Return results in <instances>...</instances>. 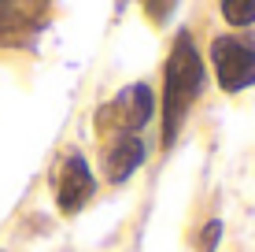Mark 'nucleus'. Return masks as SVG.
<instances>
[{"label": "nucleus", "instance_id": "20e7f679", "mask_svg": "<svg viewBox=\"0 0 255 252\" xmlns=\"http://www.w3.org/2000/svg\"><path fill=\"white\" fill-rule=\"evenodd\" d=\"M96 197V175L82 152H67L56 167V208L63 215H78Z\"/></svg>", "mask_w": 255, "mask_h": 252}, {"label": "nucleus", "instance_id": "7ed1b4c3", "mask_svg": "<svg viewBox=\"0 0 255 252\" xmlns=\"http://www.w3.org/2000/svg\"><path fill=\"white\" fill-rule=\"evenodd\" d=\"M152 108H155L152 85L133 82V85H126L122 93H115V97H111L100 111H96V130H100V137L137 134V130L148 126V119H152Z\"/></svg>", "mask_w": 255, "mask_h": 252}, {"label": "nucleus", "instance_id": "423d86ee", "mask_svg": "<svg viewBox=\"0 0 255 252\" xmlns=\"http://www.w3.org/2000/svg\"><path fill=\"white\" fill-rule=\"evenodd\" d=\"M222 15H226L230 26H241V30H244V26L255 22V0H226Z\"/></svg>", "mask_w": 255, "mask_h": 252}, {"label": "nucleus", "instance_id": "0eeeda50", "mask_svg": "<svg viewBox=\"0 0 255 252\" xmlns=\"http://www.w3.org/2000/svg\"><path fill=\"white\" fill-rule=\"evenodd\" d=\"M218 238H222V223H218V219L204 223V234H200V241H196V252H215Z\"/></svg>", "mask_w": 255, "mask_h": 252}, {"label": "nucleus", "instance_id": "f03ea898", "mask_svg": "<svg viewBox=\"0 0 255 252\" xmlns=\"http://www.w3.org/2000/svg\"><path fill=\"white\" fill-rule=\"evenodd\" d=\"M215 78L226 93H241L255 85V33H222L211 41Z\"/></svg>", "mask_w": 255, "mask_h": 252}, {"label": "nucleus", "instance_id": "39448f33", "mask_svg": "<svg viewBox=\"0 0 255 252\" xmlns=\"http://www.w3.org/2000/svg\"><path fill=\"white\" fill-rule=\"evenodd\" d=\"M104 175H108L111 186H122V182L133 178V171L144 163V141L137 134H115V137H104Z\"/></svg>", "mask_w": 255, "mask_h": 252}, {"label": "nucleus", "instance_id": "f257e3e1", "mask_svg": "<svg viewBox=\"0 0 255 252\" xmlns=\"http://www.w3.org/2000/svg\"><path fill=\"white\" fill-rule=\"evenodd\" d=\"M204 56H200L196 41H192L189 30H181L174 37V48L166 56L163 67V145L170 149L181 134V123H185L189 108L196 104L200 89H204Z\"/></svg>", "mask_w": 255, "mask_h": 252}]
</instances>
